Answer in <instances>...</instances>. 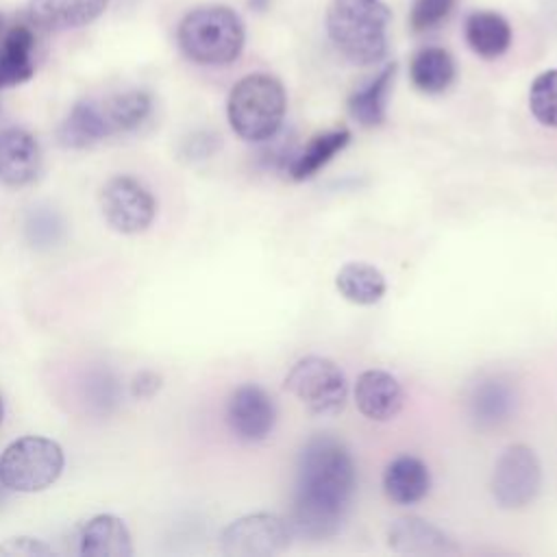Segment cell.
Returning <instances> with one entry per match:
<instances>
[{
  "label": "cell",
  "instance_id": "obj_1",
  "mask_svg": "<svg viewBox=\"0 0 557 557\" xmlns=\"http://www.w3.org/2000/svg\"><path fill=\"white\" fill-rule=\"evenodd\" d=\"M357 485V470L348 448L331 437H311L298 459L289 529L311 542L333 537L350 509Z\"/></svg>",
  "mask_w": 557,
  "mask_h": 557
},
{
  "label": "cell",
  "instance_id": "obj_2",
  "mask_svg": "<svg viewBox=\"0 0 557 557\" xmlns=\"http://www.w3.org/2000/svg\"><path fill=\"white\" fill-rule=\"evenodd\" d=\"M389 20V7L383 0H331L324 26L344 59L355 65H372L387 52Z\"/></svg>",
  "mask_w": 557,
  "mask_h": 557
},
{
  "label": "cell",
  "instance_id": "obj_3",
  "mask_svg": "<svg viewBox=\"0 0 557 557\" xmlns=\"http://www.w3.org/2000/svg\"><path fill=\"white\" fill-rule=\"evenodd\" d=\"M176 41L181 52L198 65H228L244 50L246 28L231 7L202 4L185 13Z\"/></svg>",
  "mask_w": 557,
  "mask_h": 557
},
{
  "label": "cell",
  "instance_id": "obj_4",
  "mask_svg": "<svg viewBox=\"0 0 557 557\" xmlns=\"http://www.w3.org/2000/svg\"><path fill=\"white\" fill-rule=\"evenodd\" d=\"M287 96L278 78L255 72L239 78L226 100L228 124L244 141H265L283 124Z\"/></svg>",
  "mask_w": 557,
  "mask_h": 557
},
{
  "label": "cell",
  "instance_id": "obj_5",
  "mask_svg": "<svg viewBox=\"0 0 557 557\" xmlns=\"http://www.w3.org/2000/svg\"><path fill=\"white\" fill-rule=\"evenodd\" d=\"M63 448L44 435L13 440L0 455V481L11 492L35 494L48 490L63 472Z\"/></svg>",
  "mask_w": 557,
  "mask_h": 557
},
{
  "label": "cell",
  "instance_id": "obj_6",
  "mask_svg": "<svg viewBox=\"0 0 557 557\" xmlns=\"http://www.w3.org/2000/svg\"><path fill=\"white\" fill-rule=\"evenodd\" d=\"M283 387L315 416L337 413L344 407L348 392L339 366L318 355L298 359L287 372Z\"/></svg>",
  "mask_w": 557,
  "mask_h": 557
},
{
  "label": "cell",
  "instance_id": "obj_7",
  "mask_svg": "<svg viewBox=\"0 0 557 557\" xmlns=\"http://www.w3.org/2000/svg\"><path fill=\"white\" fill-rule=\"evenodd\" d=\"M100 209L107 224L124 235L146 231L157 215V202L148 187L126 174L104 183L100 191Z\"/></svg>",
  "mask_w": 557,
  "mask_h": 557
},
{
  "label": "cell",
  "instance_id": "obj_8",
  "mask_svg": "<svg viewBox=\"0 0 557 557\" xmlns=\"http://www.w3.org/2000/svg\"><path fill=\"white\" fill-rule=\"evenodd\" d=\"M542 468L535 453L524 444L505 448L492 472V494L503 509L527 507L540 492Z\"/></svg>",
  "mask_w": 557,
  "mask_h": 557
},
{
  "label": "cell",
  "instance_id": "obj_9",
  "mask_svg": "<svg viewBox=\"0 0 557 557\" xmlns=\"http://www.w3.org/2000/svg\"><path fill=\"white\" fill-rule=\"evenodd\" d=\"M292 535L283 518L274 513H250L233 520L222 531L220 546L228 557H272L289 546Z\"/></svg>",
  "mask_w": 557,
  "mask_h": 557
},
{
  "label": "cell",
  "instance_id": "obj_10",
  "mask_svg": "<svg viewBox=\"0 0 557 557\" xmlns=\"http://www.w3.org/2000/svg\"><path fill=\"white\" fill-rule=\"evenodd\" d=\"M276 420V407L272 396L257 383L239 385L226 405V422L242 442L265 440Z\"/></svg>",
  "mask_w": 557,
  "mask_h": 557
},
{
  "label": "cell",
  "instance_id": "obj_11",
  "mask_svg": "<svg viewBox=\"0 0 557 557\" xmlns=\"http://www.w3.org/2000/svg\"><path fill=\"white\" fill-rule=\"evenodd\" d=\"M387 544L394 553H400V555L442 557V555L459 553V546L448 533H444L435 524L416 516H405L394 520L387 529Z\"/></svg>",
  "mask_w": 557,
  "mask_h": 557
},
{
  "label": "cell",
  "instance_id": "obj_12",
  "mask_svg": "<svg viewBox=\"0 0 557 557\" xmlns=\"http://www.w3.org/2000/svg\"><path fill=\"white\" fill-rule=\"evenodd\" d=\"M41 168V148L24 128L0 131V183L22 187L37 178Z\"/></svg>",
  "mask_w": 557,
  "mask_h": 557
},
{
  "label": "cell",
  "instance_id": "obj_13",
  "mask_svg": "<svg viewBox=\"0 0 557 557\" xmlns=\"http://www.w3.org/2000/svg\"><path fill=\"white\" fill-rule=\"evenodd\" d=\"M403 400L398 379L385 370H366L355 383V405L368 420H394L403 409Z\"/></svg>",
  "mask_w": 557,
  "mask_h": 557
},
{
  "label": "cell",
  "instance_id": "obj_14",
  "mask_svg": "<svg viewBox=\"0 0 557 557\" xmlns=\"http://www.w3.org/2000/svg\"><path fill=\"white\" fill-rule=\"evenodd\" d=\"M107 4L109 0H28V17L50 30L81 28L98 20Z\"/></svg>",
  "mask_w": 557,
  "mask_h": 557
},
{
  "label": "cell",
  "instance_id": "obj_15",
  "mask_svg": "<svg viewBox=\"0 0 557 557\" xmlns=\"http://www.w3.org/2000/svg\"><path fill=\"white\" fill-rule=\"evenodd\" d=\"M78 553L85 557H131V533L117 516H94L81 529Z\"/></svg>",
  "mask_w": 557,
  "mask_h": 557
},
{
  "label": "cell",
  "instance_id": "obj_16",
  "mask_svg": "<svg viewBox=\"0 0 557 557\" xmlns=\"http://www.w3.org/2000/svg\"><path fill=\"white\" fill-rule=\"evenodd\" d=\"M111 135L115 133L107 120L102 102L94 100L76 102L57 131L59 144L65 148H87Z\"/></svg>",
  "mask_w": 557,
  "mask_h": 557
},
{
  "label": "cell",
  "instance_id": "obj_17",
  "mask_svg": "<svg viewBox=\"0 0 557 557\" xmlns=\"http://www.w3.org/2000/svg\"><path fill=\"white\" fill-rule=\"evenodd\" d=\"M431 490V472L426 463L413 455H400L387 463L383 472V492L398 505H413Z\"/></svg>",
  "mask_w": 557,
  "mask_h": 557
},
{
  "label": "cell",
  "instance_id": "obj_18",
  "mask_svg": "<svg viewBox=\"0 0 557 557\" xmlns=\"http://www.w3.org/2000/svg\"><path fill=\"white\" fill-rule=\"evenodd\" d=\"M35 74V35L28 26H13L0 39V89L17 87Z\"/></svg>",
  "mask_w": 557,
  "mask_h": 557
},
{
  "label": "cell",
  "instance_id": "obj_19",
  "mask_svg": "<svg viewBox=\"0 0 557 557\" xmlns=\"http://www.w3.org/2000/svg\"><path fill=\"white\" fill-rule=\"evenodd\" d=\"M466 44L481 59H496L507 52L511 44L509 22L494 11H474L463 22Z\"/></svg>",
  "mask_w": 557,
  "mask_h": 557
},
{
  "label": "cell",
  "instance_id": "obj_20",
  "mask_svg": "<svg viewBox=\"0 0 557 557\" xmlns=\"http://www.w3.org/2000/svg\"><path fill=\"white\" fill-rule=\"evenodd\" d=\"M409 78L422 94H442L455 81V61L448 50L426 46L411 57Z\"/></svg>",
  "mask_w": 557,
  "mask_h": 557
},
{
  "label": "cell",
  "instance_id": "obj_21",
  "mask_svg": "<svg viewBox=\"0 0 557 557\" xmlns=\"http://www.w3.org/2000/svg\"><path fill=\"white\" fill-rule=\"evenodd\" d=\"M335 287L352 305H374L385 296L387 283L379 268L363 261H350L335 274Z\"/></svg>",
  "mask_w": 557,
  "mask_h": 557
},
{
  "label": "cell",
  "instance_id": "obj_22",
  "mask_svg": "<svg viewBox=\"0 0 557 557\" xmlns=\"http://www.w3.org/2000/svg\"><path fill=\"white\" fill-rule=\"evenodd\" d=\"M394 74L396 63H387L370 83L348 98V111L361 126H379L385 120V102Z\"/></svg>",
  "mask_w": 557,
  "mask_h": 557
},
{
  "label": "cell",
  "instance_id": "obj_23",
  "mask_svg": "<svg viewBox=\"0 0 557 557\" xmlns=\"http://www.w3.org/2000/svg\"><path fill=\"white\" fill-rule=\"evenodd\" d=\"M350 141V133L346 128H335L315 135L305 150H300L289 163L287 172L294 181L311 178L320 168H324L337 152H342Z\"/></svg>",
  "mask_w": 557,
  "mask_h": 557
},
{
  "label": "cell",
  "instance_id": "obj_24",
  "mask_svg": "<svg viewBox=\"0 0 557 557\" xmlns=\"http://www.w3.org/2000/svg\"><path fill=\"white\" fill-rule=\"evenodd\" d=\"M513 392L505 381L487 379L474 387L470 396V411L481 426H494L507 420V416L513 409Z\"/></svg>",
  "mask_w": 557,
  "mask_h": 557
},
{
  "label": "cell",
  "instance_id": "obj_25",
  "mask_svg": "<svg viewBox=\"0 0 557 557\" xmlns=\"http://www.w3.org/2000/svg\"><path fill=\"white\" fill-rule=\"evenodd\" d=\"M102 109L107 113V120L113 133H126L144 124V120L152 111V98L148 91L131 89L102 100Z\"/></svg>",
  "mask_w": 557,
  "mask_h": 557
},
{
  "label": "cell",
  "instance_id": "obj_26",
  "mask_svg": "<svg viewBox=\"0 0 557 557\" xmlns=\"http://www.w3.org/2000/svg\"><path fill=\"white\" fill-rule=\"evenodd\" d=\"M529 109L540 124L557 128V70L535 76L529 89Z\"/></svg>",
  "mask_w": 557,
  "mask_h": 557
},
{
  "label": "cell",
  "instance_id": "obj_27",
  "mask_svg": "<svg viewBox=\"0 0 557 557\" xmlns=\"http://www.w3.org/2000/svg\"><path fill=\"white\" fill-rule=\"evenodd\" d=\"M457 0H413L411 13H409V24L416 33L431 30L437 24H442Z\"/></svg>",
  "mask_w": 557,
  "mask_h": 557
},
{
  "label": "cell",
  "instance_id": "obj_28",
  "mask_svg": "<svg viewBox=\"0 0 557 557\" xmlns=\"http://www.w3.org/2000/svg\"><path fill=\"white\" fill-rule=\"evenodd\" d=\"M26 233L33 246H52L59 242L61 220L54 211H48V209L33 211L26 222Z\"/></svg>",
  "mask_w": 557,
  "mask_h": 557
},
{
  "label": "cell",
  "instance_id": "obj_29",
  "mask_svg": "<svg viewBox=\"0 0 557 557\" xmlns=\"http://www.w3.org/2000/svg\"><path fill=\"white\" fill-rule=\"evenodd\" d=\"M54 550L44 544L41 540L35 537H9L0 544V555H11V557H46L52 555Z\"/></svg>",
  "mask_w": 557,
  "mask_h": 557
},
{
  "label": "cell",
  "instance_id": "obj_30",
  "mask_svg": "<svg viewBox=\"0 0 557 557\" xmlns=\"http://www.w3.org/2000/svg\"><path fill=\"white\" fill-rule=\"evenodd\" d=\"M159 387H161V376L150 370L139 372L133 381V394L139 398H150Z\"/></svg>",
  "mask_w": 557,
  "mask_h": 557
},
{
  "label": "cell",
  "instance_id": "obj_31",
  "mask_svg": "<svg viewBox=\"0 0 557 557\" xmlns=\"http://www.w3.org/2000/svg\"><path fill=\"white\" fill-rule=\"evenodd\" d=\"M250 4H252V7H259V9H263V7L268 4V0H250Z\"/></svg>",
  "mask_w": 557,
  "mask_h": 557
},
{
  "label": "cell",
  "instance_id": "obj_32",
  "mask_svg": "<svg viewBox=\"0 0 557 557\" xmlns=\"http://www.w3.org/2000/svg\"><path fill=\"white\" fill-rule=\"evenodd\" d=\"M2 420H4V400L0 396V424H2Z\"/></svg>",
  "mask_w": 557,
  "mask_h": 557
},
{
  "label": "cell",
  "instance_id": "obj_33",
  "mask_svg": "<svg viewBox=\"0 0 557 557\" xmlns=\"http://www.w3.org/2000/svg\"><path fill=\"white\" fill-rule=\"evenodd\" d=\"M4 490H7V487H4V485H2V481H0V503H2V496H4Z\"/></svg>",
  "mask_w": 557,
  "mask_h": 557
},
{
  "label": "cell",
  "instance_id": "obj_34",
  "mask_svg": "<svg viewBox=\"0 0 557 557\" xmlns=\"http://www.w3.org/2000/svg\"><path fill=\"white\" fill-rule=\"evenodd\" d=\"M0 30H2V15H0Z\"/></svg>",
  "mask_w": 557,
  "mask_h": 557
}]
</instances>
